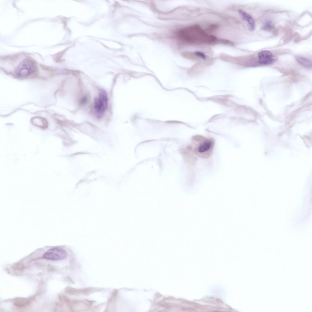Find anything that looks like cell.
Listing matches in <instances>:
<instances>
[{
	"instance_id": "6da1fadb",
	"label": "cell",
	"mask_w": 312,
	"mask_h": 312,
	"mask_svg": "<svg viewBox=\"0 0 312 312\" xmlns=\"http://www.w3.org/2000/svg\"><path fill=\"white\" fill-rule=\"evenodd\" d=\"M108 103V98L106 92L103 89H100L98 96L96 98L94 101V110L98 118H101L104 115Z\"/></svg>"
},
{
	"instance_id": "7a4b0ae2",
	"label": "cell",
	"mask_w": 312,
	"mask_h": 312,
	"mask_svg": "<svg viewBox=\"0 0 312 312\" xmlns=\"http://www.w3.org/2000/svg\"><path fill=\"white\" fill-rule=\"evenodd\" d=\"M36 66L32 61L28 59H24L15 69L16 74L20 77H27L35 72Z\"/></svg>"
},
{
	"instance_id": "3957f363",
	"label": "cell",
	"mask_w": 312,
	"mask_h": 312,
	"mask_svg": "<svg viewBox=\"0 0 312 312\" xmlns=\"http://www.w3.org/2000/svg\"><path fill=\"white\" fill-rule=\"evenodd\" d=\"M66 250L59 246H55L48 249L44 254V257L46 259L58 261L65 259L67 256Z\"/></svg>"
},
{
	"instance_id": "277c9868",
	"label": "cell",
	"mask_w": 312,
	"mask_h": 312,
	"mask_svg": "<svg viewBox=\"0 0 312 312\" xmlns=\"http://www.w3.org/2000/svg\"><path fill=\"white\" fill-rule=\"evenodd\" d=\"M258 56L259 63L263 65L272 64L278 59L277 56L273 55L271 52L267 50L260 51L258 53Z\"/></svg>"
},
{
	"instance_id": "5b68a950",
	"label": "cell",
	"mask_w": 312,
	"mask_h": 312,
	"mask_svg": "<svg viewBox=\"0 0 312 312\" xmlns=\"http://www.w3.org/2000/svg\"><path fill=\"white\" fill-rule=\"evenodd\" d=\"M213 144V141L211 139H205L199 144L196 151L200 154H205L211 150Z\"/></svg>"
},
{
	"instance_id": "8992f818",
	"label": "cell",
	"mask_w": 312,
	"mask_h": 312,
	"mask_svg": "<svg viewBox=\"0 0 312 312\" xmlns=\"http://www.w3.org/2000/svg\"><path fill=\"white\" fill-rule=\"evenodd\" d=\"M238 12L243 19L248 23L250 30H254L255 29V24L252 17L248 13L242 9H238Z\"/></svg>"
},
{
	"instance_id": "52a82bcc",
	"label": "cell",
	"mask_w": 312,
	"mask_h": 312,
	"mask_svg": "<svg viewBox=\"0 0 312 312\" xmlns=\"http://www.w3.org/2000/svg\"><path fill=\"white\" fill-rule=\"evenodd\" d=\"M33 297L25 298L23 297H17L13 300L14 305L18 307L26 306L30 304L34 300Z\"/></svg>"
},
{
	"instance_id": "ba28073f",
	"label": "cell",
	"mask_w": 312,
	"mask_h": 312,
	"mask_svg": "<svg viewBox=\"0 0 312 312\" xmlns=\"http://www.w3.org/2000/svg\"><path fill=\"white\" fill-rule=\"evenodd\" d=\"M295 59L297 62L302 66L308 68L311 67V62L309 60L298 56L295 57Z\"/></svg>"
},
{
	"instance_id": "9c48e42d",
	"label": "cell",
	"mask_w": 312,
	"mask_h": 312,
	"mask_svg": "<svg viewBox=\"0 0 312 312\" xmlns=\"http://www.w3.org/2000/svg\"><path fill=\"white\" fill-rule=\"evenodd\" d=\"M273 27V25L271 21L268 20L264 23L262 28L264 30H271Z\"/></svg>"
},
{
	"instance_id": "30bf717a",
	"label": "cell",
	"mask_w": 312,
	"mask_h": 312,
	"mask_svg": "<svg viewBox=\"0 0 312 312\" xmlns=\"http://www.w3.org/2000/svg\"><path fill=\"white\" fill-rule=\"evenodd\" d=\"M12 268L15 270H22L24 268V265L20 263L15 264L12 266Z\"/></svg>"
},
{
	"instance_id": "8fae6325",
	"label": "cell",
	"mask_w": 312,
	"mask_h": 312,
	"mask_svg": "<svg viewBox=\"0 0 312 312\" xmlns=\"http://www.w3.org/2000/svg\"><path fill=\"white\" fill-rule=\"evenodd\" d=\"M194 54L196 56L200 58L203 60H205L206 58V56L205 54L202 52L200 51H196L194 52Z\"/></svg>"
}]
</instances>
